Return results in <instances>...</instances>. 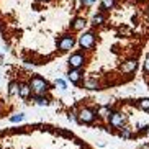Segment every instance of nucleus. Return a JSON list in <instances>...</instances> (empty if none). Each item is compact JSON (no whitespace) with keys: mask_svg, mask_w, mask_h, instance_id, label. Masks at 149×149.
Returning <instances> with one entry per match:
<instances>
[{"mask_svg":"<svg viewBox=\"0 0 149 149\" xmlns=\"http://www.w3.org/2000/svg\"><path fill=\"white\" fill-rule=\"evenodd\" d=\"M28 84H30V87H31V92L36 93V95H48L51 92L49 82L44 77H41V75H33Z\"/></svg>","mask_w":149,"mask_h":149,"instance_id":"nucleus-1","label":"nucleus"},{"mask_svg":"<svg viewBox=\"0 0 149 149\" xmlns=\"http://www.w3.org/2000/svg\"><path fill=\"white\" fill-rule=\"evenodd\" d=\"M77 40L72 33H64L59 38H56V48L61 51V53H66V51H70V49L75 46Z\"/></svg>","mask_w":149,"mask_h":149,"instance_id":"nucleus-2","label":"nucleus"},{"mask_svg":"<svg viewBox=\"0 0 149 149\" xmlns=\"http://www.w3.org/2000/svg\"><path fill=\"white\" fill-rule=\"evenodd\" d=\"M97 118L95 110L90 108V107H82V108L77 111V123L80 125H92Z\"/></svg>","mask_w":149,"mask_h":149,"instance_id":"nucleus-3","label":"nucleus"},{"mask_svg":"<svg viewBox=\"0 0 149 149\" xmlns=\"http://www.w3.org/2000/svg\"><path fill=\"white\" fill-rule=\"evenodd\" d=\"M67 64H69V69H84L87 66V56L84 51H77V53L69 56Z\"/></svg>","mask_w":149,"mask_h":149,"instance_id":"nucleus-4","label":"nucleus"},{"mask_svg":"<svg viewBox=\"0 0 149 149\" xmlns=\"http://www.w3.org/2000/svg\"><path fill=\"white\" fill-rule=\"evenodd\" d=\"M125 115L121 113V111H115L113 110V113L110 115V118L107 120L108 121V125L111 128H115V130H121L123 128V125H125Z\"/></svg>","mask_w":149,"mask_h":149,"instance_id":"nucleus-5","label":"nucleus"},{"mask_svg":"<svg viewBox=\"0 0 149 149\" xmlns=\"http://www.w3.org/2000/svg\"><path fill=\"white\" fill-rule=\"evenodd\" d=\"M82 88H87V90H100L102 88V80L98 77H92L88 75L82 80Z\"/></svg>","mask_w":149,"mask_h":149,"instance_id":"nucleus-6","label":"nucleus"},{"mask_svg":"<svg viewBox=\"0 0 149 149\" xmlns=\"http://www.w3.org/2000/svg\"><path fill=\"white\" fill-rule=\"evenodd\" d=\"M67 79L72 84H80L84 80V69H69Z\"/></svg>","mask_w":149,"mask_h":149,"instance_id":"nucleus-7","label":"nucleus"},{"mask_svg":"<svg viewBox=\"0 0 149 149\" xmlns=\"http://www.w3.org/2000/svg\"><path fill=\"white\" fill-rule=\"evenodd\" d=\"M33 95L31 92V87L28 82H20V88H18V97L23 98V100H30V97Z\"/></svg>","mask_w":149,"mask_h":149,"instance_id":"nucleus-8","label":"nucleus"},{"mask_svg":"<svg viewBox=\"0 0 149 149\" xmlns=\"http://www.w3.org/2000/svg\"><path fill=\"white\" fill-rule=\"evenodd\" d=\"M95 113H97V116H98V118L108 120L110 115L113 113V107H110V105H100L98 108L95 110Z\"/></svg>","mask_w":149,"mask_h":149,"instance_id":"nucleus-9","label":"nucleus"},{"mask_svg":"<svg viewBox=\"0 0 149 149\" xmlns=\"http://www.w3.org/2000/svg\"><path fill=\"white\" fill-rule=\"evenodd\" d=\"M30 100L35 102L36 105H40V107H48L51 103V97H49V93L48 95H36V93H33L30 97Z\"/></svg>","mask_w":149,"mask_h":149,"instance_id":"nucleus-10","label":"nucleus"},{"mask_svg":"<svg viewBox=\"0 0 149 149\" xmlns=\"http://www.w3.org/2000/svg\"><path fill=\"white\" fill-rule=\"evenodd\" d=\"M18 88H20V82H17V80H12V82L8 84V95H10V97L18 95Z\"/></svg>","mask_w":149,"mask_h":149,"instance_id":"nucleus-11","label":"nucleus"},{"mask_svg":"<svg viewBox=\"0 0 149 149\" xmlns=\"http://www.w3.org/2000/svg\"><path fill=\"white\" fill-rule=\"evenodd\" d=\"M138 108L143 111H149V98H141L138 100Z\"/></svg>","mask_w":149,"mask_h":149,"instance_id":"nucleus-12","label":"nucleus"},{"mask_svg":"<svg viewBox=\"0 0 149 149\" xmlns=\"http://www.w3.org/2000/svg\"><path fill=\"white\" fill-rule=\"evenodd\" d=\"M118 136H121L123 139H128V138H131V136H133L131 128H121V130L118 131Z\"/></svg>","mask_w":149,"mask_h":149,"instance_id":"nucleus-13","label":"nucleus"},{"mask_svg":"<svg viewBox=\"0 0 149 149\" xmlns=\"http://www.w3.org/2000/svg\"><path fill=\"white\" fill-rule=\"evenodd\" d=\"M8 120H10V123H22L23 120H25V115L23 113H15V115H12Z\"/></svg>","mask_w":149,"mask_h":149,"instance_id":"nucleus-14","label":"nucleus"},{"mask_svg":"<svg viewBox=\"0 0 149 149\" xmlns=\"http://www.w3.org/2000/svg\"><path fill=\"white\" fill-rule=\"evenodd\" d=\"M56 87H59V90L64 92V90L67 88V85H66V82H64L62 79H56Z\"/></svg>","mask_w":149,"mask_h":149,"instance_id":"nucleus-15","label":"nucleus"},{"mask_svg":"<svg viewBox=\"0 0 149 149\" xmlns=\"http://www.w3.org/2000/svg\"><path fill=\"white\" fill-rule=\"evenodd\" d=\"M67 120H69L70 123H77V113H74V111H69V113H67Z\"/></svg>","mask_w":149,"mask_h":149,"instance_id":"nucleus-16","label":"nucleus"},{"mask_svg":"<svg viewBox=\"0 0 149 149\" xmlns=\"http://www.w3.org/2000/svg\"><path fill=\"white\" fill-rule=\"evenodd\" d=\"M59 133H61L62 136H67V138H70V136H72L69 131H66V130H59Z\"/></svg>","mask_w":149,"mask_h":149,"instance_id":"nucleus-17","label":"nucleus"},{"mask_svg":"<svg viewBox=\"0 0 149 149\" xmlns=\"http://www.w3.org/2000/svg\"><path fill=\"white\" fill-rule=\"evenodd\" d=\"M143 134H144V136H149V126H146L144 130H143Z\"/></svg>","mask_w":149,"mask_h":149,"instance_id":"nucleus-18","label":"nucleus"},{"mask_svg":"<svg viewBox=\"0 0 149 149\" xmlns=\"http://www.w3.org/2000/svg\"><path fill=\"white\" fill-rule=\"evenodd\" d=\"M139 149H149V143H146V144H143Z\"/></svg>","mask_w":149,"mask_h":149,"instance_id":"nucleus-19","label":"nucleus"},{"mask_svg":"<svg viewBox=\"0 0 149 149\" xmlns=\"http://www.w3.org/2000/svg\"><path fill=\"white\" fill-rule=\"evenodd\" d=\"M38 2H51V0H38Z\"/></svg>","mask_w":149,"mask_h":149,"instance_id":"nucleus-20","label":"nucleus"},{"mask_svg":"<svg viewBox=\"0 0 149 149\" xmlns=\"http://www.w3.org/2000/svg\"><path fill=\"white\" fill-rule=\"evenodd\" d=\"M0 111H2V107H0Z\"/></svg>","mask_w":149,"mask_h":149,"instance_id":"nucleus-21","label":"nucleus"},{"mask_svg":"<svg viewBox=\"0 0 149 149\" xmlns=\"http://www.w3.org/2000/svg\"><path fill=\"white\" fill-rule=\"evenodd\" d=\"M0 57H2V54H0Z\"/></svg>","mask_w":149,"mask_h":149,"instance_id":"nucleus-22","label":"nucleus"},{"mask_svg":"<svg viewBox=\"0 0 149 149\" xmlns=\"http://www.w3.org/2000/svg\"><path fill=\"white\" fill-rule=\"evenodd\" d=\"M148 79H149V75H148Z\"/></svg>","mask_w":149,"mask_h":149,"instance_id":"nucleus-23","label":"nucleus"}]
</instances>
